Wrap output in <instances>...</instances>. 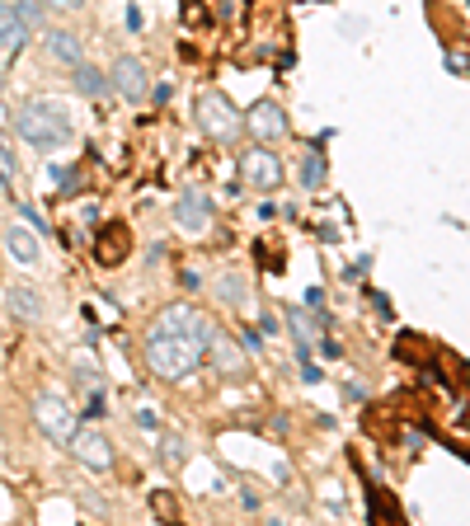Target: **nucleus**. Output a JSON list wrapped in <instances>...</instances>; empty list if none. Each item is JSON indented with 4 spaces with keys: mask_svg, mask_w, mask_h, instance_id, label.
<instances>
[{
    "mask_svg": "<svg viewBox=\"0 0 470 526\" xmlns=\"http://www.w3.org/2000/svg\"><path fill=\"white\" fill-rule=\"evenodd\" d=\"M212 334H217V329L207 325L193 306L160 310L156 325L146 329V362H151V372H156L160 381H179V376H188L198 362H203L207 348H212Z\"/></svg>",
    "mask_w": 470,
    "mask_h": 526,
    "instance_id": "obj_1",
    "label": "nucleus"
},
{
    "mask_svg": "<svg viewBox=\"0 0 470 526\" xmlns=\"http://www.w3.org/2000/svg\"><path fill=\"white\" fill-rule=\"evenodd\" d=\"M15 132L38 151H52V146H66L71 141V118H66L62 104H47V99H33V104H19L15 109Z\"/></svg>",
    "mask_w": 470,
    "mask_h": 526,
    "instance_id": "obj_2",
    "label": "nucleus"
},
{
    "mask_svg": "<svg viewBox=\"0 0 470 526\" xmlns=\"http://www.w3.org/2000/svg\"><path fill=\"white\" fill-rule=\"evenodd\" d=\"M198 123H203V132L212 141H235L240 137V127H245V118L231 109V99L217 90H203V99H198Z\"/></svg>",
    "mask_w": 470,
    "mask_h": 526,
    "instance_id": "obj_3",
    "label": "nucleus"
},
{
    "mask_svg": "<svg viewBox=\"0 0 470 526\" xmlns=\"http://www.w3.org/2000/svg\"><path fill=\"white\" fill-rule=\"evenodd\" d=\"M240 179L250 188H259V193H273L282 184V160L268 146H250V151L240 155Z\"/></svg>",
    "mask_w": 470,
    "mask_h": 526,
    "instance_id": "obj_4",
    "label": "nucleus"
},
{
    "mask_svg": "<svg viewBox=\"0 0 470 526\" xmlns=\"http://www.w3.org/2000/svg\"><path fill=\"white\" fill-rule=\"evenodd\" d=\"M33 418H38V428L47 437H57V442H71L76 433V414H71V404L62 395H43V400L33 404Z\"/></svg>",
    "mask_w": 470,
    "mask_h": 526,
    "instance_id": "obj_5",
    "label": "nucleus"
},
{
    "mask_svg": "<svg viewBox=\"0 0 470 526\" xmlns=\"http://www.w3.org/2000/svg\"><path fill=\"white\" fill-rule=\"evenodd\" d=\"M109 85L123 94V99H132V104H137V99H146V90H151L146 62H141V57H118V62H113V71H109Z\"/></svg>",
    "mask_w": 470,
    "mask_h": 526,
    "instance_id": "obj_6",
    "label": "nucleus"
},
{
    "mask_svg": "<svg viewBox=\"0 0 470 526\" xmlns=\"http://www.w3.org/2000/svg\"><path fill=\"white\" fill-rule=\"evenodd\" d=\"M71 451H76V461L90 465V470H109L113 465V447L99 428H76V433H71Z\"/></svg>",
    "mask_w": 470,
    "mask_h": 526,
    "instance_id": "obj_7",
    "label": "nucleus"
},
{
    "mask_svg": "<svg viewBox=\"0 0 470 526\" xmlns=\"http://www.w3.org/2000/svg\"><path fill=\"white\" fill-rule=\"evenodd\" d=\"M174 221H179V231L184 235H203L207 226H212V202H207V193L188 188L184 198L174 202Z\"/></svg>",
    "mask_w": 470,
    "mask_h": 526,
    "instance_id": "obj_8",
    "label": "nucleus"
},
{
    "mask_svg": "<svg viewBox=\"0 0 470 526\" xmlns=\"http://www.w3.org/2000/svg\"><path fill=\"white\" fill-rule=\"evenodd\" d=\"M245 127H250L259 141H278L287 137V118H282L278 104H254L250 113H245Z\"/></svg>",
    "mask_w": 470,
    "mask_h": 526,
    "instance_id": "obj_9",
    "label": "nucleus"
},
{
    "mask_svg": "<svg viewBox=\"0 0 470 526\" xmlns=\"http://www.w3.org/2000/svg\"><path fill=\"white\" fill-rule=\"evenodd\" d=\"M5 249H10V259L24 263V268H33V263L43 259V245H38V235H33L29 226H10V231H5Z\"/></svg>",
    "mask_w": 470,
    "mask_h": 526,
    "instance_id": "obj_10",
    "label": "nucleus"
},
{
    "mask_svg": "<svg viewBox=\"0 0 470 526\" xmlns=\"http://www.w3.org/2000/svg\"><path fill=\"white\" fill-rule=\"evenodd\" d=\"M47 52L57 57V62H66V66H80L85 62V43H80V33H71V29H47Z\"/></svg>",
    "mask_w": 470,
    "mask_h": 526,
    "instance_id": "obj_11",
    "label": "nucleus"
},
{
    "mask_svg": "<svg viewBox=\"0 0 470 526\" xmlns=\"http://www.w3.org/2000/svg\"><path fill=\"white\" fill-rule=\"evenodd\" d=\"M24 38H29V24H24V15H19V5L0 0V47H5V52H19Z\"/></svg>",
    "mask_w": 470,
    "mask_h": 526,
    "instance_id": "obj_12",
    "label": "nucleus"
},
{
    "mask_svg": "<svg viewBox=\"0 0 470 526\" xmlns=\"http://www.w3.org/2000/svg\"><path fill=\"white\" fill-rule=\"evenodd\" d=\"M76 90L85 94V99H104V94H109V76L80 62V66H76Z\"/></svg>",
    "mask_w": 470,
    "mask_h": 526,
    "instance_id": "obj_13",
    "label": "nucleus"
},
{
    "mask_svg": "<svg viewBox=\"0 0 470 526\" xmlns=\"http://www.w3.org/2000/svg\"><path fill=\"white\" fill-rule=\"evenodd\" d=\"M10 310L24 315V320H38V315H43V301H38L33 287H10Z\"/></svg>",
    "mask_w": 470,
    "mask_h": 526,
    "instance_id": "obj_14",
    "label": "nucleus"
},
{
    "mask_svg": "<svg viewBox=\"0 0 470 526\" xmlns=\"http://www.w3.org/2000/svg\"><path fill=\"white\" fill-rule=\"evenodd\" d=\"M325 184V160L320 155H306V165H301V188H320Z\"/></svg>",
    "mask_w": 470,
    "mask_h": 526,
    "instance_id": "obj_15",
    "label": "nucleus"
},
{
    "mask_svg": "<svg viewBox=\"0 0 470 526\" xmlns=\"http://www.w3.org/2000/svg\"><path fill=\"white\" fill-rule=\"evenodd\" d=\"M10 184H15V151L0 137V188H10Z\"/></svg>",
    "mask_w": 470,
    "mask_h": 526,
    "instance_id": "obj_16",
    "label": "nucleus"
},
{
    "mask_svg": "<svg viewBox=\"0 0 470 526\" xmlns=\"http://www.w3.org/2000/svg\"><path fill=\"white\" fill-rule=\"evenodd\" d=\"M292 325H297V339H301V348H306V343L315 339V329H311V320H306V315H301V310H292Z\"/></svg>",
    "mask_w": 470,
    "mask_h": 526,
    "instance_id": "obj_17",
    "label": "nucleus"
},
{
    "mask_svg": "<svg viewBox=\"0 0 470 526\" xmlns=\"http://www.w3.org/2000/svg\"><path fill=\"white\" fill-rule=\"evenodd\" d=\"M19 15H24V24H38V19H43V10H38V5H33V0H19Z\"/></svg>",
    "mask_w": 470,
    "mask_h": 526,
    "instance_id": "obj_18",
    "label": "nucleus"
},
{
    "mask_svg": "<svg viewBox=\"0 0 470 526\" xmlns=\"http://www.w3.org/2000/svg\"><path fill=\"white\" fill-rule=\"evenodd\" d=\"M221 292H226V301H240V278H226L221 282Z\"/></svg>",
    "mask_w": 470,
    "mask_h": 526,
    "instance_id": "obj_19",
    "label": "nucleus"
},
{
    "mask_svg": "<svg viewBox=\"0 0 470 526\" xmlns=\"http://www.w3.org/2000/svg\"><path fill=\"white\" fill-rule=\"evenodd\" d=\"M43 5H57V10H80L85 0H43Z\"/></svg>",
    "mask_w": 470,
    "mask_h": 526,
    "instance_id": "obj_20",
    "label": "nucleus"
}]
</instances>
